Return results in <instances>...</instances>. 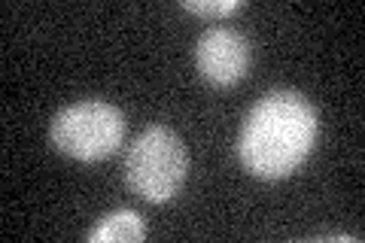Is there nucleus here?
<instances>
[{"instance_id": "1", "label": "nucleus", "mask_w": 365, "mask_h": 243, "mask_svg": "<svg viewBox=\"0 0 365 243\" xmlns=\"http://www.w3.org/2000/svg\"><path fill=\"white\" fill-rule=\"evenodd\" d=\"M317 137V113L299 91H271L250 110L237 155L262 180H280L307 158Z\"/></svg>"}, {"instance_id": "2", "label": "nucleus", "mask_w": 365, "mask_h": 243, "mask_svg": "<svg viewBox=\"0 0 365 243\" xmlns=\"http://www.w3.org/2000/svg\"><path fill=\"white\" fill-rule=\"evenodd\" d=\"M189 170V155L180 134L168 125H150L134 140L125 158V173H128L131 189L140 198L162 204L180 192Z\"/></svg>"}, {"instance_id": "3", "label": "nucleus", "mask_w": 365, "mask_h": 243, "mask_svg": "<svg viewBox=\"0 0 365 243\" xmlns=\"http://www.w3.org/2000/svg\"><path fill=\"white\" fill-rule=\"evenodd\" d=\"M122 137H125L122 113L104 100L71 103L52 119V143L76 161L110 158L122 146Z\"/></svg>"}, {"instance_id": "4", "label": "nucleus", "mask_w": 365, "mask_h": 243, "mask_svg": "<svg viewBox=\"0 0 365 243\" xmlns=\"http://www.w3.org/2000/svg\"><path fill=\"white\" fill-rule=\"evenodd\" d=\"M195 58H198V71L207 83L235 86L247 76L250 61H253V52H250V43H247V37L241 31L213 28L207 33H201Z\"/></svg>"}, {"instance_id": "5", "label": "nucleus", "mask_w": 365, "mask_h": 243, "mask_svg": "<svg viewBox=\"0 0 365 243\" xmlns=\"http://www.w3.org/2000/svg\"><path fill=\"white\" fill-rule=\"evenodd\" d=\"M143 237H146V225L134 210L110 213L107 219H101L98 228L88 231L91 243H140Z\"/></svg>"}, {"instance_id": "6", "label": "nucleus", "mask_w": 365, "mask_h": 243, "mask_svg": "<svg viewBox=\"0 0 365 243\" xmlns=\"http://www.w3.org/2000/svg\"><path fill=\"white\" fill-rule=\"evenodd\" d=\"M182 9H189L195 16L220 19V16H232L237 9H244V0H182Z\"/></svg>"}]
</instances>
